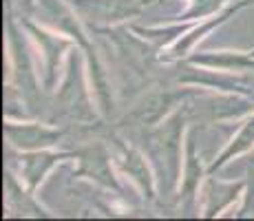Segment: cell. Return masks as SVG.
<instances>
[{
	"label": "cell",
	"instance_id": "cell-6",
	"mask_svg": "<svg viewBox=\"0 0 254 221\" xmlns=\"http://www.w3.org/2000/svg\"><path fill=\"white\" fill-rule=\"evenodd\" d=\"M122 161H124V168L128 170V175L148 193V197H153V179H150L148 166H146V161L141 159V155L128 148L122 153Z\"/></svg>",
	"mask_w": 254,
	"mask_h": 221
},
{
	"label": "cell",
	"instance_id": "cell-1",
	"mask_svg": "<svg viewBox=\"0 0 254 221\" xmlns=\"http://www.w3.org/2000/svg\"><path fill=\"white\" fill-rule=\"evenodd\" d=\"M184 129V115H175L150 137V155L159 164L162 175L173 184L179 170V137Z\"/></svg>",
	"mask_w": 254,
	"mask_h": 221
},
{
	"label": "cell",
	"instance_id": "cell-2",
	"mask_svg": "<svg viewBox=\"0 0 254 221\" xmlns=\"http://www.w3.org/2000/svg\"><path fill=\"white\" fill-rule=\"evenodd\" d=\"M9 142L18 148H42L49 146L60 137V131L47 129V126H38V124H22V126H13L7 124L4 126Z\"/></svg>",
	"mask_w": 254,
	"mask_h": 221
},
{
	"label": "cell",
	"instance_id": "cell-7",
	"mask_svg": "<svg viewBox=\"0 0 254 221\" xmlns=\"http://www.w3.org/2000/svg\"><path fill=\"white\" fill-rule=\"evenodd\" d=\"M53 161H56V155H49V153H38V155L24 157L22 166H24V177H27L29 186H36L38 181L45 177L47 170L51 168Z\"/></svg>",
	"mask_w": 254,
	"mask_h": 221
},
{
	"label": "cell",
	"instance_id": "cell-3",
	"mask_svg": "<svg viewBox=\"0 0 254 221\" xmlns=\"http://www.w3.org/2000/svg\"><path fill=\"white\" fill-rule=\"evenodd\" d=\"M82 13L95 18V20H120V18L128 16L135 11L133 0H80Z\"/></svg>",
	"mask_w": 254,
	"mask_h": 221
},
{
	"label": "cell",
	"instance_id": "cell-9",
	"mask_svg": "<svg viewBox=\"0 0 254 221\" xmlns=\"http://www.w3.org/2000/svg\"><path fill=\"white\" fill-rule=\"evenodd\" d=\"M194 62L201 65H212V67H221V69H246L254 67V60H248L243 56H206V58H194Z\"/></svg>",
	"mask_w": 254,
	"mask_h": 221
},
{
	"label": "cell",
	"instance_id": "cell-5",
	"mask_svg": "<svg viewBox=\"0 0 254 221\" xmlns=\"http://www.w3.org/2000/svg\"><path fill=\"white\" fill-rule=\"evenodd\" d=\"M82 170L86 175L95 177L97 181H102L104 186H113L117 188L115 179H113V173H111V164H109V155L95 146V148H89L82 153Z\"/></svg>",
	"mask_w": 254,
	"mask_h": 221
},
{
	"label": "cell",
	"instance_id": "cell-4",
	"mask_svg": "<svg viewBox=\"0 0 254 221\" xmlns=\"http://www.w3.org/2000/svg\"><path fill=\"white\" fill-rule=\"evenodd\" d=\"M177 97L179 95H175V93H153V95H148L137 106V111L133 113V117L139 122V124H155V122L162 120L164 113L175 104Z\"/></svg>",
	"mask_w": 254,
	"mask_h": 221
},
{
	"label": "cell",
	"instance_id": "cell-8",
	"mask_svg": "<svg viewBox=\"0 0 254 221\" xmlns=\"http://www.w3.org/2000/svg\"><path fill=\"white\" fill-rule=\"evenodd\" d=\"M252 144H254V117H252V120L246 124V129L239 133V137H237V140H234L232 144H230V148H228L226 153L219 157V161L214 164V168H217V166H221L223 161H228L232 155H239V153H243L246 148H250Z\"/></svg>",
	"mask_w": 254,
	"mask_h": 221
}]
</instances>
